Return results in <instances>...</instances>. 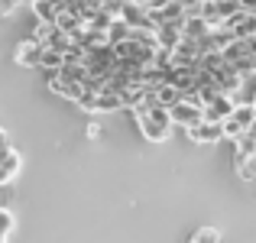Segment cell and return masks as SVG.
<instances>
[{
  "label": "cell",
  "mask_w": 256,
  "mask_h": 243,
  "mask_svg": "<svg viewBox=\"0 0 256 243\" xmlns=\"http://www.w3.org/2000/svg\"><path fill=\"white\" fill-rule=\"evenodd\" d=\"M133 117H136L143 136L152 140V143H162V140H169V133H172V126H175L169 107H140V110H133Z\"/></svg>",
  "instance_id": "6da1fadb"
},
{
  "label": "cell",
  "mask_w": 256,
  "mask_h": 243,
  "mask_svg": "<svg viewBox=\"0 0 256 243\" xmlns=\"http://www.w3.org/2000/svg\"><path fill=\"white\" fill-rule=\"evenodd\" d=\"M120 20H124L126 26H143V30H156V20H152L150 6H146L143 0H126V4H124V13H120Z\"/></svg>",
  "instance_id": "7a4b0ae2"
},
{
  "label": "cell",
  "mask_w": 256,
  "mask_h": 243,
  "mask_svg": "<svg viewBox=\"0 0 256 243\" xmlns=\"http://www.w3.org/2000/svg\"><path fill=\"white\" fill-rule=\"evenodd\" d=\"M169 114H172V124L182 126V130H192L194 124L204 120V107H194V104H188V100H178L175 107H169Z\"/></svg>",
  "instance_id": "3957f363"
},
{
  "label": "cell",
  "mask_w": 256,
  "mask_h": 243,
  "mask_svg": "<svg viewBox=\"0 0 256 243\" xmlns=\"http://www.w3.org/2000/svg\"><path fill=\"white\" fill-rule=\"evenodd\" d=\"M188 136L194 140V143H218V140H224V120H201V124H194L192 130H188Z\"/></svg>",
  "instance_id": "277c9868"
},
{
  "label": "cell",
  "mask_w": 256,
  "mask_h": 243,
  "mask_svg": "<svg viewBox=\"0 0 256 243\" xmlns=\"http://www.w3.org/2000/svg\"><path fill=\"white\" fill-rule=\"evenodd\" d=\"M234 107H237V104H234L230 94H214V98L204 104V120H218V124H220V120H227L234 114Z\"/></svg>",
  "instance_id": "5b68a950"
},
{
  "label": "cell",
  "mask_w": 256,
  "mask_h": 243,
  "mask_svg": "<svg viewBox=\"0 0 256 243\" xmlns=\"http://www.w3.org/2000/svg\"><path fill=\"white\" fill-rule=\"evenodd\" d=\"M156 39H159V49H175L185 39V20H178V23H159Z\"/></svg>",
  "instance_id": "8992f818"
},
{
  "label": "cell",
  "mask_w": 256,
  "mask_h": 243,
  "mask_svg": "<svg viewBox=\"0 0 256 243\" xmlns=\"http://www.w3.org/2000/svg\"><path fill=\"white\" fill-rule=\"evenodd\" d=\"M16 62L26 65V68H39V62H42V42H36V39L20 42L16 46Z\"/></svg>",
  "instance_id": "52a82bcc"
},
{
  "label": "cell",
  "mask_w": 256,
  "mask_h": 243,
  "mask_svg": "<svg viewBox=\"0 0 256 243\" xmlns=\"http://www.w3.org/2000/svg\"><path fill=\"white\" fill-rule=\"evenodd\" d=\"M62 65H65V52L42 46V62H39V72H42V75H49V72H58Z\"/></svg>",
  "instance_id": "ba28073f"
},
{
  "label": "cell",
  "mask_w": 256,
  "mask_h": 243,
  "mask_svg": "<svg viewBox=\"0 0 256 243\" xmlns=\"http://www.w3.org/2000/svg\"><path fill=\"white\" fill-rule=\"evenodd\" d=\"M32 13H36V23H56L62 10H58L56 0H36V4H32Z\"/></svg>",
  "instance_id": "9c48e42d"
},
{
  "label": "cell",
  "mask_w": 256,
  "mask_h": 243,
  "mask_svg": "<svg viewBox=\"0 0 256 243\" xmlns=\"http://www.w3.org/2000/svg\"><path fill=\"white\" fill-rule=\"evenodd\" d=\"M56 26L65 32V36H72V39H78L84 32V23L75 16V13H58V20H56Z\"/></svg>",
  "instance_id": "30bf717a"
},
{
  "label": "cell",
  "mask_w": 256,
  "mask_h": 243,
  "mask_svg": "<svg viewBox=\"0 0 256 243\" xmlns=\"http://www.w3.org/2000/svg\"><path fill=\"white\" fill-rule=\"evenodd\" d=\"M208 32H211V26H208L201 16H188V20H185V39H192V42H201Z\"/></svg>",
  "instance_id": "8fae6325"
},
{
  "label": "cell",
  "mask_w": 256,
  "mask_h": 243,
  "mask_svg": "<svg viewBox=\"0 0 256 243\" xmlns=\"http://www.w3.org/2000/svg\"><path fill=\"white\" fill-rule=\"evenodd\" d=\"M230 117L237 120V124L244 126V130H250V126H253V120H256V107H253V104H237Z\"/></svg>",
  "instance_id": "7c38bea8"
},
{
  "label": "cell",
  "mask_w": 256,
  "mask_h": 243,
  "mask_svg": "<svg viewBox=\"0 0 256 243\" xmlns=\"http://www.w3.org/2000/svg\"><path fill=\"white\" fill-rule=\"evenodd\" d=\"M126 39H130V26H126L124 20H114L110 30H107V42H110V46H120V42H126Z\"/></svg>",
  "instance_id": "4fadbf2b"
},
{
  "label": "cell",
  "mask_w": 256,
  "mask_h": 243,
  "mask_svg": "<svg viewBox=\"0 0 256 243\" xmlns=\"http://www.w3.org/2000/svg\"><path fill=\"white\" fill-rule=\"evenodd\" d=\"M20 172V156H16V152H6V159L4 162H0V182H13V175H16Z\"/></svg>",
  "instance_id": "5bb4252c"
},
{
  "label": "cell",
  "mask_w": 256,
  "mask_h": 243,
  "mask_svg": "<svg viewBox=\"0 0 256 243\" xmlns=\"http://www.w3.org/2000/svg\"><path fill=\"white\" fill-rule=\"evenodd\" d=\"M237 175L244 182H256V156H246L237 162Z\"/></svg>",
  "instance_id": "9a60e30c"
},
{
  "label": "cell",
  "mask_w": 256,
  "mask_h": 243,
  "mask_svg": "<svg viewBox=\"0 0 256 243\" xmlns=\"http://www.w3.org/2000/svg\"><path fill=\"white\" fill-rule=\"evenodd\" d=\"M13 224H16V220H13L10 208H0V243H4V240L13 234Z\"/></svg>",
  "instance_id": "2e32d148"
},
{
  "label": "cell",
  "mask_w": 256,
  "mask_h": 243,
  "mask_svg": "<svg viewBox=\"0 0 256 243\" xmlns=\"http://www.w3.org/2000/svg\"><path fill=\"white\" fill-rule=\"evenodd\" d=\"M192 243H220V234L214 230V227H201V230L192 237Z\"/></svg>",
  "instance_id": "e0dca14e"
},
{
  "label": "cell",
  "mask_w": 256,
  "mask_h": 243,
  "mask_svg": "<svg viewBox=\"0 0 256 243\" xmlns=\"http://www.w3.org/2000/svg\"><path fill=\"white\" fill-rule=\"evenodd\" d=\"M13 194H16L13 182H0V208H10L13 204Z\"/></svg>",
  "instance_id": "ac0fdd59"
},
{
  "label": "cell",
  "mask_w": 256,
  "mask_h": 243,
  "mask_svg": "<svg viewBox=\"0 0 256 243\" xmlns=\"http://www.w3.org/2000/svg\"><path fill=\"white\" fill-rule=\"evenodd\" d=\"M124 4H126V0H104V4H100V10L110 13L114 20H120V13H124Z\"/></svg>",
  "instance_id": "d6986e66"
},
{
  "label": "cell",
  "mask_w": 256,
  "mask_h": 243,
  "mask_svg": "<svg viewBox=\"0 0 256 243\" xmlns=\"http://www.w3.org/2000/svg\"><path fill=\"white\" fill-rule=\"evenodd\" d=\"M88 136L98 140V136H100V126H98V124H88Z\"/></svg>",
  "instance_id": "ffe728a7"
},
{
  "label": "cell",
  "mask_w": 256,
  "mask_h": 243,
  "mask_svg": "<svg viewBox=\"0 0 256 243\" xmlns=\"http://www.w3.org/2000/svg\"><path fill=\"white\" fill-rule=\"evenodd\" d=\"M178 4H182V6H185V10H188V6H201V4H204V0H178Z\"/></svg>",
  "instance_id": "44dd1931"
}]
</instances>
